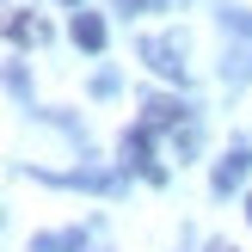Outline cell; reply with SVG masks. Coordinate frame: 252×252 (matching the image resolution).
I'll use <instances>...</instances> for the list:
<instances>
[{
    "instance_id": "cell-1",
    "label": "cell",
    "mask_w": 252,
    "mask_h": 252,
    "mask_svg": "<svg viewBox=\"0 0 252 252\" xmlns=\"http://www.w3.org/2000/svg\"><path fill=\"white\" fill-rule=\"evenodd\" d=\"M142 62L154 74H166V80H185V49L172 43V37H148V43H142Z\"/></svg>"
},
{
    "instance_id": "cell-2",
    "label": "cell",
    "mask_w": 252,
    "mask_h": 252,
    "mask_svg": "<svg viewBox=\"0 0 252 252\" xmlns=\"http://www.w3.org/2000/svg\"><path fill=\"white\" fill-rule=\"evenodd\" d=\"M246 172H252V148H246V142H234L228 154L216 160V191H234V185H240Z\"/></svg>"
},
{
    "instance_id": "cell-3",
    "label": "cell",
    "mask_w": 252,
    "mask_h": 252,
    "mask_svg": "<svg viewBox=\"0 0 252 252\" xmlns=\"http://www.w3.org/2000/svg\"><path fill=\"white\" fill-rule=\"evenodd\" d=\"M74 43L80 49H105V19L98 12H74Z\"/></svg>"
},
{
    "instance_id": "cell-4",
    "label": "cell",
    "mask_w": 252,
    "mask_h": 252,
    "mask_svg": "<svg viewBox=\"0 0 252 252\" xmlns=\"http://www.w3.org/2000/svg\"><path fill=\"white\" fill-rule=\"evenodd\" d=\"M43 19H25V12H12V43H43Z\"/></svg>"
},
{
    "instance_id": "cell-5",
    "label": "cell",
    "mask_w": 252,
    "mask_h": 252,
    "mask_svg": "<svg viewBox=\"0 0 252 252\" xmlns=\"http://www.w3.org/2000/svg\"><path fill=\"white\" fill-rule=\"evenodd\" d=\"M37 252H80V234H37Z\"/></svg>"
},
{
    "instance_id": "cell-6",
    "label": "cell",
    "mask_w": 252,
    "mask_h": 252,
    "mask_svg": "<svg viewBox=\"0 0 252 252\" xmlns=\"http://www.w3.org/2000/svg\"><path fill=\"white\" fill-rule=\"evenodd\" d=\"M111 6H117V12H142L148 0H111Z\"/></svg>"
},
{
    "instance_id": "cell-7",
    "label": "cell",
    "mask_w": 252,
    "mask_h": 252,
    "mask_svg": "<svg viewBox=\"0 0 252 252\" xmlns=\"http://www.w3.org/2000/svg\"><path fill=\"white\" fill-rule=\"evenodd\" d=\"M209 252H234V246H228V240H216V246H209Z\"/></svg>"
},
{
    "instance_id": "cell-8",
    "label": "cell",
    "mask_w": 252,
    "mask_h": 252,
    "mask_svg": "<svg viewBox=\"0 0 252 252\" xmlns=\"http://www.w3.org/2000/svg\"><path fill=\"white\" fill-rule=\"evenodd\" d=\"M246 221H252V197H246Z\"/></svg>"
}]
</instances>
